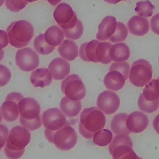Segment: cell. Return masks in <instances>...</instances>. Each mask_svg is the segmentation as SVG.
Here are the masks:
<instances>
[{"label":"cell","mask_w":159,"mask_h":159,"mask_svg":"<svg viewBox=\"0 0 159 159\" xmlns=\"http://www.w3.org/2000/svg\"><path fill=\"white\" fill-rule=\"evenodd\" d=\"M106 121L104 114L97 107L85 108L80 115V133L86 139H92L95 133L104 128Z\"/></svg>","instance_id":"1"},{"label":"cell","mask_w":159,"mask_h":159,"mask_svg":"<svg viewBox=\"0 0 159 159\" xmlns=\"http://www.w3.org/2000/svg\"><path fill=\"white\" fill-rule=\"evenodd\" d=\"M30 140V133L25 127L17 126L12 128L8 134L4 148L6 156L9 159L20 158Z\"/></svg>","instance_id":"2"},{"label":"cell","mask_w":159,"mask_h":159,"mask_svg":"<svg viewBox=\"0 0 159 159\" xmlns=\"http://www.w3.org/2000/svg\"><path fill=\"white\" fill-rule=\"evenodd\" d=\"M19 120L20 124L30 131H34L42 126L41 107L35 99L24 98L19 102Z\"/></svg>","instance_id":"3"},{"label":"cell","mask_w":159,"mask_h":159,"mask_svg":"<svg viewBox=\"0 0 159 159\" xmlns=\"http://www.w3.org/2000/svg\"><path fill=\"white\" fill-rule=\"evenodd\" d=\"M9 43L17 48H21L29 44L34 34L32 25L26 20L12 22L7 29Z\"/></svg>","instance_id":"4"},{"label":"cell","mask_w":159,"mask_h":159,"mask_svg":"<svg viewBox=\"0 0 159 159\" xmlns=\"http://www.w3.org/2000/svg\"><path fill=\"white\" fill-rule=\"evenodd\" d=\"M44 133L48 142L54 144L57 148L62 151H68L72 149L78 141L77 133L68 122L56 131H44Z\"/></svg>","instance_id":"5"},{"label":"cell","mask_w":159,"mask_h":159,"mask_svg":"<svg viewBox=\"0 0 159 159\" xmlns=\"http://www.w3.org/2000/svg\"><path fill=\"white\" fill-rule=\"evenodd\" d=\"M132 141L125 134H117L108 147L113 159H143L138 157L132 149Z\"/></svg>","instance_id":"6"},{"label":"cell","mask_w":159,"mask_h":159,"mask_svg":"<svg viewBox=\"0 0 159 159\" xmlns=\"http://www.w3.org/2000/svg\"><path fill=\"white\" fill-rule=\"evenodd\" d=\"M153 75L150 63L144 59H139L132 64L129 74L130 82L137 87H143L150 82Z\"/></svg>","instance_id":"7"},{"label":"cell","mask_w":159,"mask_h":159,"mask_svg":"<svg viewBox=\"0 0 159 159\" xmlns=\"http://www.w3.org/2000/svg\"><path fill=\"white\" fill-rule=\"evenodd\" d=\"M61 90L66 97L74 101H81L86 94V87L76 74L70 75L62 81Z\"/></svg>","instance_id":"8"},{"label":"cell","mask_w":159,"mask_h":159,"mask_svg":"<svg viewBox=\"0 0 159 159\" xmlns=\"http://www.w3.org/2000/svg\"><path fill=\"white\" fill-rule=\"evenodd\" d=\"M53 17L62 30L72 29L76 25L78 20L75 12L70 5L66 3H61L56 7Z\"/></svg>","instance_id":"9"},{"label":"cell","mask_w":159,"mask_h":159,"mask_svg":"<svg viewBox=\"0 0 159 159\" xmlns=\"http://www.w3.org/2000/svg\"><path fill=\"white\" fill-rule=\"evenodd\" d=\"M23 98L22 94L18 92H12L7 95L0 109L4 120L12 122L18 119L20 116L18 103Z\"/></svg>","instance_id":"10"},{"label":"cell","mask_w":159,"mask_h":159,"mask_svg":"<svg viewBox=\"0 0 159 159\" xmlns=\"http://www.w3.org/2000/svg\"><path fill=\"white\" fill-rule=\"evenodd\" d=\"M17 66L26 72L32 71L39 66V57L36 52L29 47L21 48L17 51L15 57Z\"/></svg>","instance_id":"11"},{"label":"cell","mask_w":159,"mask_h":159,"mask_svg":"<svg viewBox=\"0 0 159 159\" xmlns=\"http://www.w3.org/2000/svg\"><path fill=\"white\" fill-rule=\"evenodd\" d=\"M42 121L44 131L53 132L63 127L66 124L65 115L58 108H51L43 113Z\"/></svg>","instance_id":"12"},{"label":"cell","mask_w":159,"mask_h":159,"mask_svg":"<svg viewBox=\"0 0 159 159\" xmlns=\"http://www.w3.org/2000/svg\"><path fill=\"white\" fill-rule=\"evenodd\" d=\"M96 104L98 108L106 115H112L118 109L120 100L114 92L106 90L99 94Z\"/></svg>","instance_id":"13"},{"label":"cell","mask_w":159,"mask_h":159,"mask_svg":"<svg viewBox=\"0 0 159 159\" xmlns=\"http://www.w3.org/2000/svg\"><path fill=\"white\" fill-rule=\"evenodd\" d=\"M149 124L148 117L140 111H135L128 116L126 120L127 129L131 133H140L143 132Z\"/></svg>","instance_id":"14"},{"label":"cell","mask_w":159,"mask_h":159,"mask_svg":"<svg viewBox=\"0 0 159 159\" xmlns=\"http://www.w3.org/2000/svg\"><path fill=\"white\" fill-rule=\"evenodd\" d=\"M117 23L115 17L109 16H106L98 26L96 39L103 42L107 41L115 33Z\"/></svg>","instance_id":"15"},{"label":"cell","mask_w":159,"mask_h":159,"mask_svg":"<svg viewBox=\"0 0 159 159\" xmlns=\"http://www.w3.org/2000/svg\"><path fill=\"white\" fill-rule=\"evenodd\" d=\"M48 70L53 79L61 80L69 75L70 71V63L61 58L54 59L48 65Z\"/></svg>","instance_id":"16"},{"label":"cell","mask_w":159,"mask_h":159,"mask_svg":"<svg viewBox=\"0 0 159 159\" xmlns=\"http://www.w3.org/2000/svg\"><path fill=\"white\" fill-rule=\"evenodd\" d=\"M129 31L132 34L138 36L146 34L149 30V24L146 18L140 16H133L128 22Z\"/></svg>","instance_id":"17"},{"label":"cell","mask_w":159,"mask_h":159,"mask_svg":"<svg viewBox=\"0 0 159 159\" xmlns=\"http://www.w3.org/2000/svg\"><path fill=\"white\" fill-rule=\"evenodd\" d=\"M52 80V75L46 68H40L34 71L30 77V81L35 88H43L49 86Z\"/></svg>","instance_id":"18"},{"label":"cell","mask_w":159,"mask_h":159,"mask_svg":"<svg viewBox=\"0 0 159 159\" xmlns=\"http://www.w3.org/2000/svg\"><path fill=\"white\" fill-rule=\"evenodd\" d=\"M123 75L116 70L109 71L104 78V84L106 88L112 91H117L121 89L125 83Z\"/></svg>","instance_id":"19"},{"label":"cell","mask_w":159,"mask_h":159,"mask_svg":"<svg viewBox=\"0 0 159 159\" xmlns=\"http://www.w3.org/2000/svg\"><path fill=\"white\" fill-rule=\"evenodd\" d=\"M130 56V50L125 43H117L112 45L109 50V57L111 60L116 62L127 61Z\"/></svg>","instance_id":"20"},{"label":"cell","mask_w":159,"mask_h":159,"mask_svg":"<svg viewBox=\"0 0 159 159\" xmlns=\"http://www.w3.org/2000/svg\"><path fill=\"white\" fill-rule=\"evenodd\" d=\"M59 53L66 60L72 61L78 56V47L75 42L70 40H65L58 48Z\"/></svg>","instance_id":"21"},{"label":"cell","mask_w":159,"mask_h":159,"mask_svg":"<svg viewBox=\"0 0 159 159\" xmlns=\"http://www.w3.org/2000/svg\"><path fill=\"white\" fill-rule=\"evenodd\" d=\"M100 41L92 40L82 44L80 48V57L83 61L98 63L95 57V49Z\"/></svg>","instance_id":"22"},{"label":"cell","mask_w":159,"mask_h":159,"mask_svg":"<svg viewBox=\"0 0 159 159\" xmlns=\"http://www.w3.org/2000/svg\"><path fill=\"white\" fill-rule=\"evenodd\" d=\"M61 109L68 117H74L79 115L82 106L80 101H74L65 96L60 104Z\"/></svg>","instance_id":"23"},{"label":"cell","mask_w":159,"mask_h":159,"mask_svg":"<svg viewBox=\"0 0 159 159\" xmlns=\"http://www.w3.org/2000/svg\"><path fill=\"white\" fill-rule=\"evenodd\" d=\"M44 34L46 43L54 47L61 44L64 39L63 30L57 26L49 27Z\"/></svg>","instance_id":"24"},{"label":"cell","mask_w":159,"mask_h":159,"mask_svg":"<svg viewBox=\"0 0 159 159\" xmlns=\"http://www.w3.org/2000/svg\"><path fill=\"white\" fill-rule=\"evenodd\" d=\"M128 116V114L126 113H120L114 117L110 124V128L115 134L129 135L130 134V132L127 129L126 126Z\"/></svg>","instance_id":"25"},{"label":"cell","mask_w":159,"mask_h":159,"mask_svg":"<svg viewBox=\"0 0 159 159\" xmlns=\"http://www.w3.org/2000/svg\"><path fill=\"white\" fill-rule=\"evenodd\" d=\"M111 43L107 42H100L95 49V57L98 62L108 64L112 61L109 57V50L112 46Z\"/></svg>","instance_id":"26"},{"label":"cell","mask_w":159,"mask_h":159,"mask_svg":"<svg viewBox=\"0 0 159 159\" xmlns=\"http://www.w3.org/2000/svg\"><path fill=\"white\" fill-rule=\"evenodd\" d=\"M143 95L146 101H156L159 99V80L153 79L146 85L143 91Z\"/></svg>","instance_id":"27"},{"label":"cell","mask_w":159,"mask_h":159,"mask_svg":"<svg viewBox=\"0 0 159 159\" xmlns=\"http://www.w3.org/2000/svg\"><path fill=\"white\" fill-rule=\"evenodd\" d=\"M34 46L37 53L42 55H48L54 51L55 47L47 43L45 40L44 34H41L35 37Z\"/></svg>","instance_id":"28"},{"label":"cell","mask_w":159,"mask_h":159,"mask_svg":"<svg viewBox=\"0 0 159 159\" xmlns=\"http://www.w3.org/2000/svg\"><path fill=\"white\" fill-rule=\"evenodd\" d=\"M93 142L96 145L105 147L109 145L113 140V134L111 131L108 129L101 130L93 135Z\"/></svg>","instance_id":"29"},{"label":"cell","mask_w":159,"mask_h":159,"mask_svg":"<svg viewBox=\"0 0 159 159\" xmlns=\"http://www.w3.org/2000/svg\"><path fill=\"white\" fill-rule=\"evenodd\" d=\"M155 8V6L152 4L150 1L146 0L137 2L135 10L138 16L148 18L152 16Z\"/></svg>","instance_id":"30"},{"label":"cell","mask_w":159,"mask_h":159,"mask_svg":"<svg viewBox=\"0 0 159 159\" xmlns=\"http://www.w3.org/2000/svg\"><path fill=\"white\" fill-rule=\"evenodd\" d=\"M138 106L141 111L148 114H151L156 112L158 108L159 99L152 102L146 101L142 93L138 98Z\"/></svg>","instance_id":"31"},{"label":"cell","mask_w":159,"mask_h":159,"mask_svg":"<svg viewBox=\"0 0 159 159\" xmlns=\"http://www.w3.org/2000/svg\"><path fill=\"white\" fill-rule=\"evenodd\" d=\"M128 35V30L124 23L117 22L116 31L113 35L108 39L111 43H120L125 41Z\"/></svg>","instance_id":"32"},{"label":"cell","mask_w":159,"mask_h":159,"mask_svg":"<svg viewBox=\"0 0 159 159\" xmlns=\"http://www.w3.org/2000/svg\"><path fill=\"white\" fill-rule=\"evenodd\" d=\"M62 30L66 38L71 40H77L80 39L83 34V24L81 21L78 19L76 25L73 28L70 30Z\"/></svg>","instance_id":"33"},{"label":"cell","mask_w":159,"mask_h":159,"mask_svg":"<svg viewBox=\"0 0 159 159\" xmlns=\"http://www.w3.org/2000/svg\"><path fill=\"white\" fill-rule=\"evenodd\" d=\"M28 4L25 0H6L5 5L8 10L13 12H18L24 9Z\"/></svg>","instance_id":"34"},{"label":"cell","mask_w":159,"mask_h":159,"mask_svg":"<svg viewBox=\"0 0 159 159\" xmlns=\"http://www.w3.org/2000/svg\"><path fill=\"white\" fill-rule=\"evenodd\" d=\"M130 66L128 62H114L109 69V71L116 70L121 73L125 80H127L129 73Z\"/></svg>","instance_id":"35"},{"label":"cell","mask_w":159,"mask_h":159,"mask_svg":"<svg viewBox=\"0 0 159 159\" xmlns=\"http://www.w3.org/2000/svg\"><path fill=\"white\" fill-rule=\"evenodd\" d=\"M11 78L10 70L3 65L0 64V87L6 86L10 81Z\"/></svg>","instance_id":"36"},{"label":"cell","mask_w":159,"mask_h":159,"mask_svg":"<svg viewBox=\"0 0 159 159\" xmlns=\"http://www.w3.org/2000/svg\"><path fill=\"white\" fill-rule=\"evenodd\" d=\"M8 129L3 124H0V151L6 144L8 137Z\"/></svg>","instance_id":"37"},{"label":"cell","mask_w":159,"mask_h":159,"mask_svg":"<svg viewBox=\"0 0 159 159\" xmlns=\"http://www.w3.org/2000/svg\"><path fill=\"white\" fill-rule=\"evenodd\" d=\"M150 27L153 32L159 35V13L155 15L151 18Z\"/></svg>","instance_id":"38"},{"label":"cell","mask_w":159,"mask_h":159,"mask_svg":"<svg viewBox=\"0 0 159 159\" xmlns=\"http://www.w3.org/2000/svg\"><path fill=\"white\" fill-rule=\"evenodd\" d=\"M9 43L7 33L2 30H0V49L6 47Z\"/></svg>","instance_id":"39"},{"label":"cell","mask_w":159,"mask_h":159,"mask_svg":"<svg viewBox=\"0 0 159 159\" xmlns=\"http://www.w3.org/2000/svg\"><path fill=\"white\" fill-rule=\"evenodd\" d=\"M153 125L154 129L159 134V114L154 119Z\"/></svg>","instance_id":"40"},{"label":"cell","mask_w":159,"mask_h":159,"mask_svg":"<svg viewBox=\"0 0 159 159\" xmlns=\"http://www.w3.org/2000/svg\"><path fill=\"white\" fill-rule=\"evenodd\" d=\"M104 1L109 4H116L121 1H126V0H104Z\"/></svg>","instance_id":"41"},{"label":"cell","mask_w":159,"mask_h":159,"mask_svg":"<svg viewBox=\"0 0 159 159\" xmlns=\"http://www.w3.org/2000/svg\"><path fill=\"white\" fill-rule=\"evenodd\" d=\"M50 4L53 6L57 5L59 3L61 0H47Z\"/></svg>","instance_id":"42"},{"label":"cell","mask_w":159,"mask_h":159,"mask_svg":"<svg viewBox=\"0 0 159 159\" xmlns=\"http://www.w3.org/2000/svg\"><path fill=\"white\" fill-rule=\"evenodd\" d=\"M4 57V51L2 49H0V61L3 59Z\"/></svg>","instance_id":"43"},{"label":"cell","mask_w":159,"mask_h":159,"mask_svg":"<svg viewBox=\"0 0 159 159\" xmlns=\"http://www.w3.org/2000/svg\"><path fill=\"white\" fill-rule=\"evenodd\" d=\"M26 2H28L31 3L33 2H35V1H39V0H25Z\"/></svg>","instance_id":"44"},{"label":"cell","mask_w":159,"mask_h":159,"mask_svg":"<svg viewBox=\"0 0 159 159\" xmlns=\"http://www.w3.org/2000/svg\"><path fill=\"white\" fill-rule=\"evenodd\" d=\"M5 0H0V7L2 6Z\"/></svg>","instance_id":"45"},{"label":"cell","mask_w":159,"mask_h":159,"mask_svg":"<svg viewBox=\"0 0 159 159\" xmlns=\"http://www.w3.org/2000/svg\"><path fill=\"white\" fill-rule=\"evenodd\" d=\"M2 114H1V109H0V123L2 122Z\"/></svg>","instance_id":"46"},{"label":"cell","mask_w":159,"mask_h":159,"mask_svg":"<svg viewBox=\"0 0 159 159\" xmlns=\"http://www.w3.org/2000/svg\"><path fill=\"white\" fill-rule=\"evenodd\" d=\"M157 80H159V77H158Z\"/></svg>","instance_id":"47"},{"label":"cell","mask_w":159,"mask_h":159,"mask_svg":"<svg viewBox=\"0 0 159 159\" xmlns=\"http://www.w3.org/2000/svg\"></svg>","instance_id":"48"}]
</instances>
